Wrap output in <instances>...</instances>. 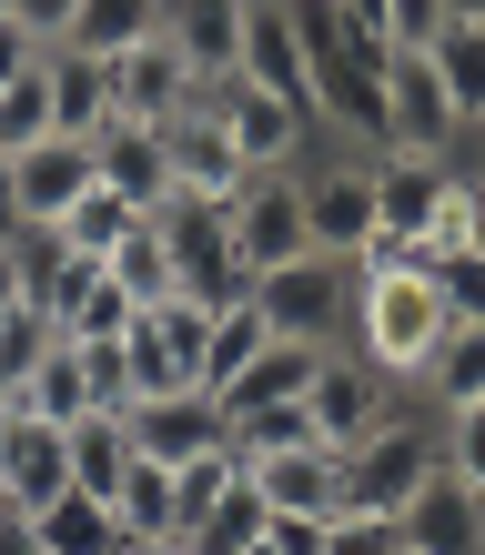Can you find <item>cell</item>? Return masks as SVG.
Masks as SVG:
<instances>
[{
    "instance_id": "7dc6e473",
    "label": "cell",
    "mask_w": 485,
    "mask_h": 555,
    "mask_svg": "<svg viewBox=\"0 0 485 555\" xmlns=\"http://www.w3.org/2000/svg\"><path fill=\"white\" fill-rule=\"evenodd\" d=\"M456 21H485V0H456Z\"/></svg>"
},
{
    "instance_id": "2e32d148",
    "label": "cell",
    "mask_w": 485,
    "mask_h": 555,
    "mask_svg": "<svg viewBox=\"0 0 485 555\" xmlns=\"http://www.w3.org/2000/svg\"><path fill=\"white\" fill-rule=\"evenodd\" d=\"M162 41L182 51V72L222 91L243 72V0H162Z\"/></svg>"
},
{
    "instance_id": "d590c367",
    "label": "cell",
    "mask_w": 485,
    "mask_h": 555,
    "mask_svg": "<svg viewBox=\"0 0 485 555\" xmlns=\"http://www.w3.org/2000/svg\"><path fill=\"white\" fill-rule=\"evenodd\" d=\"M323 555H405V535H395V515H334Z\"/></svg>"
},
{
    "instance_id": "f6af8a7d",
    "label": "cell",
    "mask_w": 485,
    "mask_h": 555,
    "mask_svg": "<svg viewBox=\"0 0 485 555\" xmlns=\"http://www.w3.org/2000/svg\"><path fill=\"white\" fill-rule=\"evenodd\" d=\"M122 555H182V535H152V545H122Z\"/></svg>"
},
{
    "instance_id": "3957f363",
    "label": "cell",
    "mask_w": 485,
    "mask_h": 555,
    "mask_svg": "<svg viewBox=\"0 0 485 555\" xmlns=\"http://www.w3.org/2000/svg\"><path fill=\"white\" fill-rule=\"evenodd\" d=\"M435 465H445V454H435V424L425 414H384L374 435L344 454V515H405L414 485H425Z\"/></svg>"
},
{
    "instance_id": "d4e9b609",
    "label": "cell",
    "mask_w": 485,
    "mask_h": 555,
    "mask_svg": "<svg viewBox=\"0 0 485 555\" xmlns=\"http://www.w3.org/2000/svg\"><path fill=\"white\" fill-rule=\"evenodd\" d=\"M425 61H435L445 102H456L465 132H475V121H485V21H445L435 41H425Z\"/></svg>"
},
{
    "instance_id": "836d02e7",
    "label": "cell",
    "mask_w": 485,
    "mask_h": 555,
    "mask_svg": "<svg viewBox=\"0 0 485 555\" xmlns=\"http://www.w3.org/2000/svg\"><path fill=\"white\" fill-rule=\"evenodd\" d=\"M435 454H445V475H456L465 495L485 505V404H465V414H435Z\"/></svg>"
},
{
    "instance_id": "7bdbcfd3",
    "label": "cell",
    "mask_w": 485,
    "mask_h": 555,
    "mask_svg": "<svg viewBox=\"0 0 485 555\" xmlns=\"http://www.w3.org/2000/svg\"><path fill=\"white\" fill-rule=\"evenodd\" d=\"M0 243H21V192H11V162H0Z\"/></svg>"
},
{
    "instance_id": "277c9868",
    "label": "cell",
    "mask_w": 485,
    "mask_h": 555,
    "mask_svg": "<svg viewBox=\"0 0 485 555\" xmlns=\"http://www.w3.org/2000/svg\"><path fill=\"white\" fill-rule=\"evenodd\" d=\"M203 334L213 313L203 304H152L132 313V334H122V374H132V404H162V395H203Z\"/></svg>"
},
{
    "instance_id": "9c48e42d",
    "label": "cell",
    "mask_w": 485,
    "mask_h": 555,
    "mask_svg": "<svg viewBox=\"0 0 485 555\" xmlns=\"http://www.w3.org/2000/svg\"><path fill=\"white\" fill-rule=\"evenodd\" d=\"M304 414H314V444H334V454H354V444H365V435H374L384 414H405V404H395V384H384V374L365 364V353H334V364L314 374V395H304Z\"/></svg>"
},
{
    "instance_id": "5b68a950",
    "label": "cell",
    "mask_w": 485,
    "mask_h": 555,
    "mask_svg": "<svg viewBox=\"0 0 485 555\" xmlns=\"http://www.w3.org/2000/svg\"><path fill=\"white\" fill-rule=\"evenodd\" d=\"M222 222H233V253H243V273H253V283L314 253V222H304V172H253L233 203H222Z\"/></svg>"
},
{
    "instance_id": "8992f818",
    "label": "cell",
    "mask_w": 485,
    "mask_h": 555,
    "mask_svg": "<svg viewBox=\"0 0 485 555\" xmlns=\"http://www.w3.org/2000/svg\"><path fill=\"white\" fill-rule=\"evenodd\" d=\"M384 142L414 152V162H465V112L445 102V81H435L425 51L384 61Z\"/></svg>"
},
{
    "instance_id": "74e56055",
    "label": "cell",
    "mask_w": 485,
    "mask_h": 555,
    "mask_svg": "<svg viewBox=\"0 0 485 555\" xmlns=\"http://www.w3.org/2000/svg\"><path fill=\"white\" fill-rule=\"evenodd\" d=\"M72 21H81V0H11V30H30L41 51L72 41Z\"/></svg>"
},
{
    "instance_id": "b9f144b4",
    "label": "cell",
    "mask_w": 485,
    "mask_h": 555,
    "mask_svg": "<svg viewBox=\"0 0 485 555\" xmlns=\"http://www.w3.org/2000/svg\"><path fill=\"white\" fill-rule=\"evenodd\" d=\"M11 313H30V293H21V253L0 243V323H11Z\"/></svg>"
},
{
    "instance_id": "d6a6232c",
    "label": "cell",
    "mask_w": 485,
    "mask_h": 555,
    "mask_svg": "<svg viewBox=\"0 0 485 555\" xmlns=\"http://www.w3.org/2000/svg\"><path fill=\"white\" fill-rule=\"evenodd\" d=\"M233 485H243L233 444H222V454H203V465H182V475H173V515H182V535L203 526V515H222V495H233Z\"/></svg>"
},
{
    "instance_id": "7c38bea8",
    "label": "cell",
    "mask_w": 485,
    "mask_h": 555,
    "mask_svg": "<svg viewBox=\"0 0 485 555\" xmlns=\"http://www.w3.org/2000/svg\"><path fill=\"white\" fill-rule=\"evenodd\" d=\"M122 424H132V454H142V465H162V475L222 454V435H233V414H222L213 395H162V404H132Z\"/></svg>"
},
{
    "instance_id": "7402d4cb",
    "label": "cell",
    "mask_w": 485,
    "mask_h": 555,
    "mask_svg": "<svg viewBox=\"0 0 485 555\" xmlns=\"http://www.w3.org/2000/svg\"><path fill=\"white\" fill-rule=\"evenodd\" d=\"M132 465H142V454H132V424H122V414H81L72 424V485H81V495L112 505Z\"/></svg>"
},
{
    "instance_id": "f546056e",
    "label": "cell",
    "mask_w": 485,
    "mask_h": 555,
    "mask_svg": "<svg viewBox=\"0 0 485 555\" xmlns=\"http://www.w3.org/2000/svg\"><path fill=\"white\" fill-rule=\"evenodd\" d=\"M41 142H51V72H21L11 91H0V162H21Z\"/></svg>"
},
{
    "instance_id": "e575fe53",
    "label": "cell",
    "mask_w": 485,
    "mask_h": 555,
    "mask_svg": "<svg viewBox=\"0 0 485 555\" xmlns=\"http://www.w3.org/2000/svg\"><path fill=\"white\" fill-rule=\"evenodd\" d=\"M51 344H61V323H51V313H11V323H0V374H11V395H21V374L41 364Z\"/></svg>"
},
{
    "instance_id": "6da1fadb",
    "label": "cell",
    "mask_w": 485,
    "mask_h": 555,
    "mask_svg": "<svg viewBox=\"0 0 485 555\" xmlns=\"http://www.w3.org/2000/svg\"><path fill=\"white\" fill-rule=\"evenodd\" d=\"M435 263H405V273H365L354 263V353L395 384V395H414V374L435 364L445 344V304H435Z\"/></svg>"
},
{
    "instance_id": "8d00e7d4",
    "label": "cell",
    "mask_w": 485,
    "mask_h": 555,
    "mask_svg": "<svg viewBox=\"0 0 485 555\" xmlns=\"http://www.w3.org/2000/svg\"><path fill=\"white\" fill-rule=\"evenodd\" d=\"M445 21H456V0H384V30H395V51H425Z\"/></svg>"
},
{
    "instance_id": "f1b7e54d",
    "label": "cell",
    "mask_w": 485,
    "mask_h": 555,
    "mask_svg": "<svg viewBox=\"0 0 485 555\" xmlns=\"http://www.w3.org/2000/svg\"><path fill=\"white\" fill-rule=\"evenodd\" d=\"M112 515H122V535H132V545H152V535H182V515H173V475H162V465H132V475H122Z\"/></svg>"
},
{
    "instance_id": "4fadbf2b",
    "label": "cell",
    "mask_w": 485,
    "mask_h": 555,
    "mask_svg": "<svg viewBox=\"0 0 485 555\" xmlns=\"http://www.w3.org/2000/svg\"><path fill=\"white\" fill-rule=\"evenodd\" d=\"M112 102H122V121L162 132V121H182L192 102H203V81H192V72H182V51L152 30L142 51H122V61H112Z\"/></svg>"
},
{
    "instance_id": "52a82bcc",
    "label": "cell",
    "mask_w": 485,
    "mask_h": 555,
    "mask_svg": "<svg viewBox=\"0 0 485 555\" xmlns=\"http://www.w3.org/2000/svg\"><path fill=\"white\" fill-rule=\"evenodd\" d=\"M304 222H314V253L354 263L374 243V162L323 142V162H304Z\"/></svg>"
},
{
    "instance_id": "ffe728a7",
    "label": "cell",
    "mask_w": 485,
    "mask_h": 555,
    "mask_svg": "<svg viewBox=\"0 0 485 555\" xmlns=\"http://www.w3.org/2000/svg\"><path fill=\"white\" fill-rule=\"evenodd\" d=\"M264 353H273V323L253 313V293H243V304H222V313H213V334H203V395L222 404L253 364H264Z\"/></svg>"
},
{
    "instance_id": "f907efd6",
    "label": "cell",
    "mask_w": 485,
    "mask_h": 555,
    "mask_svg": "<svg viewBox=\"0 0 485 555\" xmlns=\"http://www.w3.org/2000/svg\"><path fill=\"white\" fill-rule=\"evenodd\" d=\"M0 505H11V495H0Z\"/></svg>"
},
{
    "instance_id": "ac0fdd59",
    "label": "cell",
    "mask_w": 485,
    "mask_h": 555,
    "mask_svg": "<svg viewBox=\"0 0 485 555\" xmlns=\"http://www.w3.org/2000/svg\"><path fill=\"white\" fill-rule=\"evenodd\" d=\"M91 182L152 222L162 203H173V162H162V132H142V121H112V132L91 142Z\"/></svg>"
},
{
    "instance_id": "681fc988",
    "label": "cell",
    "mask_w": 485,
    "mask_h": 555,
    "mask_svg": "<svg viewBox=\"0 0 485 555\" xmlns=\"http://www.w3.org/2000/svg\"><path fill=\"white\" fill-rule=\"evenodd\" d=\"M0 21H11V0H0Z\"/></svg>"
},
{
    "instance_id": "1f68e13d",
    "label": "cell",
    "mask_w": 485,
    "mask_h": 555,
    "mask_svg": "<svg viewBox=\"0 0 485 555\" xmlns=\"http://www.w3.org/2000/svg\"><path fill=\"white\" fill-rule=\"evenodd\" d=\"M435 304H445V323L456 334H485V253H435Z\"/></svg>"
},
{
    "instance_id": "bcb514c9",
    "label": "cell",
    "mask_w": 485,
    "mask_h": 555,
    "mask_svg": "<svg viewBox=\"0 0 485 555\" xmlns=\"http://www.w3.org/2000/svg\"><path fill=\"white\" fill-rule=\"evenodd\" d=\"M465 172H485V121H475V132H465Z\"/></svg>"
},
{
    "instance_id": "c3c4849f",
    "label": "cell",
    "mask_w": 485,
    "mask_h": 555,
    "mask_svg": "<svg viewBox=\"0 0 485 555\" xmlns=\"http://www.w3.org/2000/svg\"><path fill=\"white\" fill-rule=\"evenodd\" d=\"M0 414H11V374H0Z\"/></svg>"
},
{
    "instance_id": "83f0119b",
    "label": "cell",
    "mask_w": 485,
    "mask_h": 555,
    "mask_svg": "<svg viewBox=\"0 0 485 555\" xmlns=\"http://www.w3.org/2000/svg\"><path fill=\"white\" fill-rule=\"evenodd\" d=\"M132 233H142V212H132V203H112V192L91 182V192H81V212L61 222L51 243H61V253H81V263H112V253L132 243Z\"/></svg>"
},
{
    "instance_id": "ab89813d",
    "label": "cell",
    "mask_w": 485,
    "mask_h": 555,
    "mask_svg": "<svg viewBox=\"0 0 485 555\" xmlns=\"http://www.w3.org/2000/svg\"><path fill=\"white\" fill-rule=\"evenodd\" d=\"M41 61H51V51L30 41V30H11V21H0V91H11L21 72H41Z\"/></svg>"
},
{
    "instance_id": "ba28073f",
    "label": "cell",
    "mask_w": 485,
    "mask_h": 555,
    "mask_svg": "<svg viewBox=\"0 0 485 555\" xmlns=\"http://www.w3.org/2000/svg\"><path fill=\"white\" fill-rule=\"evenodd\" d=\"M213 112H222V132H233V152H243V172H304V152L323 142L304 112H283L273 91H253V81H222Z\"/></svg>"
},
{
    "instance_id": "30bf717a",
    "label": "cell",
    "mask_w": 485,
    "mask_h": 555,
    "mask_svg": "<svg viewBox=\"0 0 485 555\" xmlns=\"http://www.w3.org/2000/svg\"><path fill=\"white\" fill-rule=\"evenodd\" d=\"M162 162H173V192H192V203H233V192L253 182L233 132H222V112H213V91L182 121H162Z\"/></svg>"
},
{
    "instance_id": "5bb4252c",
    "label": "cell",
    "mask_w": 485,
    "mask_h": 555,
    "mask_svg": "<svg viewBox=\"0 0 485 555\" xmlns=\"http://www.w3.org/2000/svg\"><path fill=\"white\" fill-rule=\"evenodd\" d=\"M11 192H21V233H61V222L81 212V192H91V142H41V152H21L11 162Z\"/></svg>"
},
{
    "instance_id": "9a60e30c",
    "label": "cell",
    "mask_w": 485,
    "mask_h": 555,
    "mask_svg": "<svg viewBox=\"0 0 485 555\" xmlns=\"http://www.w3.org/2000/svg\"><path fill=\"white\" fill-rule=\"evenodd\" d=\"M243 485L264 495V515H344V454L334 444H283L264 465H243Z\"/></svg>"
},
{
    "instance_id": "8fae6325",
    "label": "cell",
    "mask_w": 485,
    "mask_h": 555,
    "mask_svg": "<svg viewBox=\"0 0 485 555\" xmlns=\"http://www.w3.org/2000/svg\"><path fill=\"white\" fill-rule=\"evenodd\" d=\"M0 495L21 515H41L51 495H72V424H41V414H0Z\"/></svg>"
},
{
    "instance_id": "e0dca14e",
    "label": "cell",
    "mask_w": 485,
    "mask_h": 555,
    "mask_svg": "<svg viewBox=\"0 0 485 555\" xmlns=\"http://www.w3.org/2000/svg\"><path fill=\"white\" fill-rule=\"evenodd\" d=\"M395 535H405V555H485V505L435 465L425 485H414V505L395 515Z\"/></svg>"
},
{
    "instance_id": "60d3db41",
    "label": "cell",
    "mask_w": 485,
    "mask_h": 555,
    "mask_svg": "<svg viewBox=\"0 0 485 555\" xmlns=\"http://www.w3.org/2000/svg\"><path fill=\"white\" fill-rule=\"evenodd\" d=\"M0 555H41V526H30L21 505H0Z\"/></svg>"
},
{
    "instance_id": "603a6c76",
    "label": "cell",
    "mask_w": 485,
    "mask_h": 555,
    "mask_svg": "<svg viewBox=\"0 0 485 555\" xmlns=\"http://www.w3.org/2000/svg\"><path fill=\"white\" fill-rule=\"evenodd\" d=\"M323 364H334V353H314V344H273L264 364H253V374L233 384V395H222V414H264V404H304Z\"/></svg>"
},
{
    "instance_id": "cb8c5ba5",
    "label": "cell",
    "mask_w": 485,
    "mask_h": 555,
    "mask_svg": "<svg viewBox=\"0 0 485 555\" xmlns=\"http://www.w3.org/2000/svg\"><path fill=\"white\" fill-rule=\"evenodd\" d=\"M152 30H162V0H81V21H72V41H61V51L122 61V51H142Z\"/></svg>"
},
{
    "instance_id": "44dd1931",
    "label": "cell",
    "mask_w": 485,
    "mask_h": 555,
    "mask_svg": "<svg viewBox=\"0 0 485 555\" xmlns=\"http://www.w3.org/2000/svg\"><path fill=\"white\" fill-rule=\"evenodd\" d=\"M30 526H41V555H122V545H132V535H122V515L102 495H81V485H72V495H51Z\"/></svg>"
},
{
    "instance_id": "7a4b0ae2",
    "label": "cell",
    "mask_w": 485,
    "mask_h": 555,
    "mask_svg": "<svg viewBox=\"0 0 485 555\" xmlns=\"http://www.w3.org/2000/svg\"><path fill=\"white\" fill-rule=\"evenodd\" d=\"M253 313L273 323V344L344 353V334H354V263H334V253H304V263H283V273L253 283Z\"/></svg>"
},
{
    "instance_id": "4316f807",
    "label": "cell",
    "mask_w": 485,
    "mask_h": 555,
    "mask_svg": "<svg viewBox=\"0 0 485 555\" xmlns=\"http://www.w3.org/2000/svg\"><path fill=\"white\" fill-rule=\"evenodd\" d=\"M11 404H21V414H41V424H81V414H91V395H81V353H72V344H51L41 364L21 374V395H11Z\"/></svg>"
},
{
    "instance_id": "d6986e66",
    "label": "cell",
    "mask_w": 485,
    "mask_h": 555,
    "mask_svg": "<svg viewBox=\"0 0 485 555\" xmlns=\"http://www.w3.org/2000/svg\"><path fill=\"white\" fill-rule=\"evenodd\" d=\"M41 72H51V132H61V142H102L112 121H122V102H112V61L51 51Z\"/></svg>"
},
{
    "instance_id": "4dcf8cb0",
    "label": "cell",
    "mask_w": 485,
    "mask_h": 555,
    "mask_svg": "<svg viewBox=\"0 0 485 555\" xmlns=\"http://www.w3.org/2000/svg\"><path fill=\"white\" fill-rule=\"evenodd\" d=\"M102 273H112L122 293H132V304H142V313H152V304H173V293H182V283H173V253H162V233H152V222H142V233H132V243H122V253H112V263H102Z\"/></svg>"
},
{
    "instance_id": "484cf974",
    "label": "cell",
    "mask_w": 485,
    "mask_h": 555,
    "mask_svg": "<svg viewBox=\"0 0 485 555\" xmlns=\"http://www.w3.org/2000/svg\"><path fill=\"white\" fill-rule=\"evenodd\" d=\"M414 395H425L435 414L485 404V334H456V323H445V344H435V364L414 374Z\"/></svg>"
},
{
    "instance_id": "f35d334b",
    "label": "cell",
    "mask_w": 485,
    "mask_h": 555,
    "mask_svg": "<svg viewBox=\"0 0 485 555\" xmlns=\"http://www.w3.org/2000/svg\"><path fill=\"white\" fill-rule=\"evenodd\" d=\"M323 526L334 515H264V545L273 555H323Z\"/></svg>"
},
{
    "instance_id": "ee69618b",
    "label": "cell",
    "mask_w": 485,
    "mask_h": 555,
    "mask_svg": "<svg viewBox=\"0 0 485 555\" xmlns=\"http://www.w3.org/2000/svg\"><path fill=\"white\" fill-rule=\"evenodd\" d=\"M465 253H485V172H475V203H465Z\"/></svg>"
}]
</instances>
